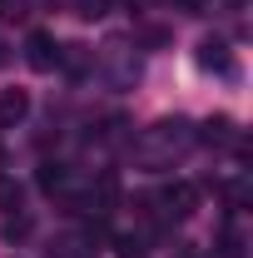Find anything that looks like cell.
I'll return each instance as SVG.
<instances>
[{
	"instance_id": "1",
	"label": "cell",
	"mask_w": 253,
	"mask_h": 258,
	"mask_svg": "<svg viewBox=\"0 0 253 258\" xmlns=\"http://www.w3.org/2000/svg\"><path fill=\"white\" fill-rule=\"evenodd\" d=\"M194 64H199V70H219V75H233V55H228V45H223L219 35L199 40V50H194Z\"/></svg>"
},
{
	"instance_id": "2",
	"label": "cell",
	"mask_w": 253,
	"mask_h": 258,
	"mask_svg": "<svg viewBox=\"0 0 253 258\" xmlns=\"http://www.w3.org/2000/svg\"><path fill=\"white\" fill-rule=\"evenodd\" d=\"M25 60H30V70H55L65 55H60V45H55V35L35 30L30 40H25Z\"/></svg>"
},
{
	"instance_id": "3",
	"label": "cell",
	"mask_w": 253,
	"mask_h": 258,
	"mask_svg": "<svg viewBox=\"0 0 253 258\" xmlns=\"http://www.w3.org/2000/svg\"><path fill=\"white\" fill-rule=\"evenodd\" d=\"M25 114H30V95H25V90H5V95H0V129L20 124Z\"/></svg>"
},
{
	"instance_id": "4",
	"label": "cell",
	"mask_w": 253,
	"mask_h": 258,
	"mask_svg": "<svg viewBox=\"0 0 253 258\" xmlns=\"http://www.w3.org/2000/svg\"><path fill=\"white\" fill-rule=\"evenodd\" d=\"M164 204H169V214L184 219V214H194V204H199V189L194 184H174V189L164 194Z\"/></svg>"
},
{
	"instance_id": "5",
	"label": "cell",
	"mask_w": 253,
	"mask_h": 258,
	"mask_svg": "<svg viewBox=\"0 0 253 258\" xmlns=\"http://www.w3.org/2000/svg\"><path fill=\"white\" fill-rule=\"evenodd\" d=\"M35 184H40L45 194H60V189H65V164H40Z\"/></svg>"
},
{
	"instance_id": "6",
	"label": "cell",
	"mask_w": 253,
	"mask_h": 258,
	"mask_svg": "<svg viewBox=\"0 0 253 258\" xmlns=\"http://www.w3.org/2000/svg\"><path fill=\"white\" fill-rule=\"evenodd\" d=\"M228 139H233V124L228 119H209L204 124V144H228Z\"/></svg>"
},
{
	"instance_id": "7",
	"label": "cell",
	"mask_w": 253,
	"mask_h": 258,
	"mask_svg": "<svg viewBox=\"0 0 253 258\" xmlns=\"http://www.w3.org/2000/svg\"><path fill=\"white\" fill-rule=\"evenodd\" d=\"M30 214H10V224H5V238H10V243H20V238H30Z\"/></svg>"
},
{
	"instance_id": "8",
	"label": "cell",
	"mask_w": 253,
	"mask_h": 258,
	"mask_svg": "<svg viewBox=\"0 0 253 258\" xmlns=\"http://www.w3.org/2000/svg\"><path fill=\"white\" fill-rule=\"evenodd\" d=\"M219 248H223L219 258H243V233H233V228H228V233L219 238Z\"/></svg>"
},
{
	"instance_id": "9",
	"label": "cell",
	"mask_w": 253,
	"mask_h": 258,
	"mask_svg": "<svg viewBox=\"0 0 253 258\" xmlns=\"http://www.w3.org/2000/svg\"><path fill=\"white\" fill-rule=\"evenodd\" d=\"M109 10V0H75V15H85V20H99Z\"/></svg>"
},
{
	"instance_id": "10",
	"label": "cell",
	"mask_w": 253,
	"mask_h": 258,
	"mask_svg": "<svg viewBox=\"0 0 253 258\" xmlns=\"http://www.w3.org/2000/svg\"><path fill=\"white\" fill-rule=\"evenodd\" d=\"M114 248H119V258H144V243H139L134 233H124V238H114Z\"/></svg>"
},
{
	"instance_id": "11",
	"label": "cell",
	"mask_w": 253,
	"mask_h": 258,
	"mask_svg": "<svg viewBox=\"0 0 253 258\" xmlns=\"http://www.w3.org/2000/svg\"><path fill=\"white\" fill-rule=\"evenodd\" d=\"M0 209L20 214V184H0Z\"/></svg>"
},
{
	"instance_id": "12",
	"label": "cell",
	"mask_w": 253,
	"mask_h": 258,
	"mask_svg": "<svg viewBox=\"0 0 253 258\" xmlns=\"http://www.w3.org/2000/svg\"><path fill=\"white\" fill-rule=\"evenodd\" d=\"M0 15H5V20H25L30 5H25V0H0Z\"/></svg>"
},
{
	"instance_id": "13",
	"label": "cell",
	"mask_w": 253,
	"mask_h": 258,
	"mask_svg": "<svg viewBox=\"0 0 253 258\" xmlns=\"http://www.w3.org/2000/svg\"><path fill=\"white\" fill-rule=\"evenodd\" d=\"M179 5H184L189 15H204V10H209V0H179Z\"/></svg>"
},
{
	"instance_id": "14",
	"label": "cell",
	"mask_w": 253,
	"mask_h": 258,
	"mask_svg": "<svg viewBox=\"0 0 253 258\" xmlns=\"http://www.w3.org/2000/svg\"><path fill=\"white\" fill-rule=\"evenodd\" d=\"M5 60H10V50H5V40H0V64H5Z\"/></svg>"
},
{
	"instance_id": "15",
	"label": "cell",
	"mask_w": 253,
	"mask_h": 258,
	"mask_svg": "<svg viewBox=\"0 0 253 258\" xmlns=\"http://www.w3.org/2000/svg\"><path fill=\"white\" fill-rule=\"evenodd\" d=\"M0 169H5V149H0Z\"/></svg>"
},
{
	"instance_id": "16",
	"label": "cell",
	"mask_w": 253,
	"mask_h": 258,
	"mask_svg": "<svg viewBox=\"0 0 253 258\" xmlns=\"http://www.w3.org/2000/svg\"><path fill=\"white\" fill-rule=\"evenodd\" d=\"M233 5H243V0H233Z\"/></svg>"
}]
</instances>
